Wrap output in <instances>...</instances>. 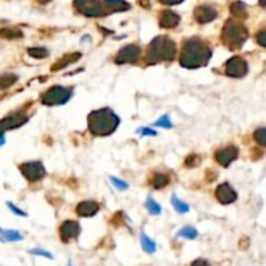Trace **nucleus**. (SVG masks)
Listing matches in <instances>:
<instances>
[{
    "label": "nucleus",
    "mask_w": 266,
    "mask_h": 266,
    "mask_svg": "<svg viewBox=\"0 0 266 266\" xmlns=\"http://www.w3.org/2000/svg\"><path fill=\"white\" fill-rule=\"evenodd\" d=\"M0 35H4V37L8 38V39H12V38H19V37H21L23 34H21V31H20V30L4 29L3 31L0 33Z\"/></svg>",
    "instance_id": "nucleus-30"
},
{
    "label": "nucleus",
    "mask_w": 266,
    "mask_h": 266,
    "mask_svg": "<svg viewBox=\"0 0 266 266\" xmlns=\"http://www.w3.org/2000/svg\"><path fill=\"white\" fill-rule=\"evenodd\" d=\"M195 17L200 24H207L215 20L217 17V13L211 7H199L195 12Z\"/></svg>",
    "instance_id": "nucleus-14"
},
{
    "label": "nucleus",
    "mask_w": 266,
    "mask_h": 266,
    "mask_svg": "<svg viewBox=\"0 0 266 266\" xmlns=\"http://www.w3.org/2000/svg\"><path fill=\"white\" fill-rule=\"evenodd\" d=\"M160 1H163L164 4H178L181 3L182 0H160Z\"/></svg>",
    "instance_id": "nucleus-38"
},
{
    "label": "nucleus",
    "mask_w": 266,
    "mask_h": 266,
    "mask_svg": "<svg viewBox=\"0 0 266 266\" xmlns=\"http://www.w3.org/2000/svg\"><path fill=\"white\" fill-rule=\"evenodd\" d=\"M29 55L35 57V59H43V57L48 55V52H47L46 48H30Z\"/></svg>",
    "instance_id": "nucleus-29"
},
{
    "label": "nucleus",
    "mask_w": 266,
    "mask_h": 266,
    "mask_svg": "<svg viewBox=\"0 0 266 266\" xmlns=\"http://www.w3.org/2000/svg\"><path fill=\"white\" fill-rule=\"evenodd\" d=\"M141 244L142 248H143V251H145V253H148V255L155 253L156 249H157V244H156V242L148 237L145 231H142L141 233Z\"/></svg>",
    "instance_id": "nucleus-18"
},
{
    "label": "nucleus",
    "mask_w": 266,
    "mask_h": 266,
    "mask_svg": "<svg viewBox=\"0 0 266 266\" xmlns=\"http://www.w3.org/2000/svg\"><path fill=\"white\" fill-rule=\"evenodd\" d=\"M247 64L241 57H233L229 63L226 64V73L231 77H243L247 73Z\"/></svg>",
    "instance_id": "nucleus-9"
},
{
    "label": "nucleus",
    "mask_w": 266,
    "mask_h": 266,
    "mask_svg": "<svg viewBox=\"0 0 266 266\" xmlns=\"http://www.w3.org/2000/svg\"><path fill=\"white\" fill-rule=\"evenodd\" d=\"M81 233L79 223L75 221H65L60 226V238L63 243H69L73 239H77Z\"/></svg>",
    "instance_id": "nucleus-7"
},
{
    "label": "nucleus",
    "mask_w": 266,
    "mask_h": 266,
    "mask_svg": "<svg viewBox=\"0 0 266 266\" xmlns=\"http://www.w3.org/2000/svg\"><path fill=\"white\" fill-rule=\"evenodd\" d=\"M24 241V235L17 230H4L0 229V242L9 243V242Z\"/></svg>",
    "instance_id": "nucleus-17"
},
{
    "label": "nucleus",
    "mask_w": 266,
    "mask_h": 266,
    "mask_svg": "<svg viewBox=\"0 0 266 266\" xmlns=\"http://www.w3.org/2000/svg\"><path fill=\"white\" fill-rule=\"evenodd\" d=\"M8 207H9V209H11L12 212H13V213H15V215H17V216H20V217H26V213L24 211H21V209H20V208H17V207H15V205H13V204L11 203V201H8Z\"/></svg>",
    "instance_id": "nucleus-35"
},
{
    "label": "nucleus",
    "mask_w": 266,
    "mask_h": 266,
    "mask_svg": "<svg viewBox=\"0 0 266 266\" xmlns=\"http://www.w3.org/2000/svg\"><path fill=\"white\" fill-rule=\"evenodd\" d=\"M170 203H171L173 208L175 209V212L179 213V215H185V213H189L190 212L189 204L185 203V201H182L177 195H171V197H170Z\"/></svg>",
    "instance_id": "nucleus-19"
},
{
    "label": "nucleus",
    "mask_w": 266,
    "mask_h": 266,
    "mask_svg": "<svg viewBox=\"0 0 266 266\" xmlns=\"http://www.w3.org/2000/svg\"><path fill=\"white\" fill-rule=\"evenodd\" d=\"M21 171L29 181H39L45 177L46 170L41 163H25L21 165Z\"/></svg>",
    "instance_id": "nucleus-8"
},
{
    "label": "nucleus",
    "mask_w": 266,
    "mask_h": 266,
    "mask_svg": "<svg viewBox=\"0 0 266 266\" xmlns=\"http://www.w3.org/2000/svg\"><path fill=\"white\" fill-rule=\"evenodd\" d=\"M67 266H73V265H72V264L71 263H69V264H68V265Z\"/></svg>",
    "instance_id": "nucleus-39"
},
{
    "label": "nucleus",
    "mask_w": 266,
    "mask_h": 266,
    "mask_svg": "<svg viewBox=\"0 0 266 266\" xmlns=\"http://www.w3.org/2000/svg\"><path fill=\"white\" fill-rule=\"evenodd\" d=\"M26 120L27 119H26L25 115H15L0 122V138H1V135H3L4 130L15 129V127H17V126L25 123Z\"/></svg>",
    "instance_id": "nucleus-13"
},
{
    "label": "nucleus",
    "mask_w": 266,
    "mask_h": 266,
    "mask_svg": "<svg viewBox=\"0 0 266 266\" xmlns=\"http://www.w3.org/2000/svg\"><path fill=\"white\" fill-rule=\"evenodd\" d=\"M216 196L219 200V203L222 204H230L235 201L237 199V193L234 191L233 187L229 183H222L221 186H218L217 191H216Z\"/></svg>",
    "instance_id": "nucleus-12"
},
{
    "label": "nucleus",
    "mask_w": 266,
    "mask_h": 266,
    "mask_svg": "<svg viewBox=\"0 0 266 266\" xmlns=\"http://www.w3.org/2000/svg\"><path fill=\"white\" fill-rule=\"evenodd\" d=\"M109 179H111L112 183H113V186H115L116 189L120 190V191H125V190L129 189L127 182L122 181V179H119V178H116V177H111Z\"/></svg>",
    "instance_id": "nucleus-28"
},
{
    "label": "nucleus",
    "mask_w": 266,
    "mask_h": 266,
    "mask_svg": "<svg viewBox=\"0 0 266 266\" xmlns=\"http://www.w3.org/2000/svg\"><path fill=\"white\" fill-rule=\"evenodd\" d=\"M200 161L199 156L196 155H191L190 157H187V160H186V165L187 167H195V165H197Z\"/></svg>",
    "instance_id": "nucleus-34"
},
{
    "label": "nucleus",
    "mask_w": 266,
    "mask_h": 266,
    "mask_svg": "<svg viewBox=\"0 0 266 266\" xmlns=\"http://www.w3.org/2000/svg\"><path fill=\"white\" fill-rule=\"evenodd\" d=\"M179 23V17H178L174 12L171 11H165L160 15V25L163 27H175Z\"/></svg>",
    "instance_id": "nucleus-16"
},
{
    "label": "nucleus",
    "mask_w": 266,
    "mask_h": 266,
    "mask_svg": "<svg viewBox=\"0 0 266 266\" xmlns=\"http://www.w3.org/2000/svg\"><path fill=\"white\" fill-rule=\"evenodd\" d=\"M138 133L141 134L142 137H156L157 135L156 130L149 129V127H142V129L138 130Z\"/></svg>",
    "instance_id": "nucleus-33"
},
{
    "label": "nucleus",
    "mask_w": 266,
    "mask_h": 266,
    "mask_svg": "<svg viewBox=\"0 0 266 266\" xmlns=\"http://www.w3.org/2000/svg\"><path fill=\"white\" fill-rule=\"evenodd\" d=\"M75 7L83 15L90 16V17L103 15V8H101L100 0H75Z\"/></svg>",
    "instance_id": "nucleus-6"
},
{
    "label": "nucleus",
    "mask_w": 266,
    "mask_h": 266,
    "mask_svg": "<svg viewBox=\"0 0 266 266\" xmlns=\"http://www.w3.org/2000/svg\"><path fill=\"white\" fill-rule=\"evenodd\" d=\"M266 130L265 129H259L255 131V139L257 142H259L261 145H266Z\"/></svg>",
    "instance_id": "nucleus-32"
},
{
    "label": "nucleus",
    "mask_w": 266,
    "mask_h": 266,
    "mask_svg": "<svg viewBox=\"0 0 266 266\" xmlns=\"http://www.w3.org/2000/svg\"><path fill=\"white\" fill-rule=\"evenodd\" d=\"M29 253L34 256H41V257H45V259L53 260V255H52L51 252L46 251L43 248H33V249H30Z\"/></svg>",
    "instance_id": "nucleus-26"
},
{
    "label": "nucleus",
    "mask_w": 266,
    "mask_h": 266,
    "mask_svg": "<svg viewBox=\"0 0 266 266\" xmlns=\"http://www.w3.org/2000/svg\"><path fill=\"white\" fill-rule=\"evenodd\" d=\"M212 56L211 49L207 45L197 38H193L185 43L183 52H182L181 64L185 68L195 69V68L203 67L209 61Z\"/></svg>",
    "instance_id": "nucleus-1"
},
{
    "label": "nucleus",
    "mask_w": 266,
    "mask_h": 266,
    "mask_svg": "<svg viewBox=\"0 0 266 266\" xmlns=\"http://www.w3.org/2000/svg\"><path fill=\"white\" fill-rule=\"evenodd\" d=\"M238 148L234 147V145H230V147H226L223 149H219V151L216 153V160L218 163L223 165V167H227L230 164L233 163L234 160L238 157Z\"/></svg>",
    "instance_id": "nucleus-11"
},
{
    "label": "nucleus",
    "mask_w": 266,
    "mask_h": 266,
    "mask_svg": "<svg viewBox=\"0 0 266 266\" xmlns=\"http://www.w3.org/2000/svg\"><path fill=\"white\" fill-rule=\"evenodd\" d=\"M153 125L157 126V127H163V129H171L173 123H171V121H170L169 116L164 115L163 117H160V119L153 123Z\"/></svg>",
    "instance_id": "nucleus-27"
},
{
    "label": "nucleus",
    "mask_w": 266,
    "mask_h": 266,
    "mask_svg": "<svg viewBox=\"0 0 266 266\" xmlns=\"http://www.w3.org/2000/svg\"><path fill=\"white\" fill-rule=\"evenodd\" d=\"M120 119L109 109H100L89 116V129L97 135H107L115 131Z\"/></svg>",
    "instance_id": "nucleus-2"
},
{
    "label": "nucleus",
    "mask_w": 266,
    "mask_h": 266,
    "mask_svg": "<svg viewBox=\"0 0 266 266\" xmlns=\"http://www.w3.org/2000/svg\"><path fill=\"white\" fill-rule=\"evenodd\" d=\"M175 55V45L167 37L156 38L149 45L147 52V60L149 63L157 61H169Z\"/></svg>",
    "instance_id": "nucleus-3"
},
{
    "label": "nucleus",
    "mask_w": 266,
    "mask_h": 266,
    "mask_svg": "<svg viewBox=\"0 0 266 266\" xmlns=\"http://www.w3.org/2000/svg\"><path fill=\"white\" fill-rule=\"evenodd\" d=\"M104 8H107L108 11L116 12V11H125L129 8L123 0H105L104 1Z\"/></svg>",
    "instance_id": "nucleus-20"
},
{
    "label": "nucleus",
    "mask_w": 266,
    "mask_h": 266,
    "mask_svg": "<svg viewBox=\"0 0 266 266\" xmlns=\"http://www.w3.org/2000/svg\"><path fill=\"white\" fill-rule=\"evenodd\" d=\"M99 211V204L95 201H83L77 207V213L82 217H93Z\"/></svg>",
    "instance_id": "nucleus-15"
},
{
    "label": "nucleus",
    "mask_w": 266,
    "mask_h": 266,
    "mask_svg": "<svg viewBox=\"0 0 266 266\" xmlns=\"http://www.w3.org/2000/svg\"><path fill=\"white\" fill-rule=\"evenodd\" d=\"M145 208H147L148 213L152 216H159L160 213L163 212L161 205H160L153 197H151V196H148L147 200H145Z\"/></svg>",
    "instance_id": "nucleus-22"
},
{
    "label": "nucleus",
    "mask_w": 266,
    "mask_h": 266,
    "mask_svg": "<svg viewBox=\"0 0 266 266\" xmlns=\"http://www.w3.org/2000/svg\"><path fill=\"white\" fill-rule=\"evenodd\" d=\"M197 235H199V233H197V230H196L195 227H193V226H186V227H183V229H181L178 231L175 237L183 238V239H189V241H193V239L197 238Z\"/></svg>",
    "instance_id": "nucleus-21"
},
{
    "label": "nucleus",
    "mask_w": 266,
    "mask_h": 266,
    "mask_svg": "<svg viewBox=\"0 0 266 266\" xmlns=\"http://www.w3.org/2000/svg\"><path fill=\"white\" fill-rule=\"evenodd\" d=\"M78 57H81V53H72V55L67 56L65 57V61H63V60H59V63H56L53 67H52V71L56 72L57 69H61V68H65L68 65V64H72L74 63L75 60L78 59Z\"/></svg>",
    "instance_id": "nucleus-24"
},
{
    "label": "nucleus",
    "mask_w": 266,
    "mask_h": 266,
    "mask_svg": "<svg viewBox=\"0 0 266 266\" xmlns=\"http://www.w3.org/2000/svg\"><path fill=\"white\" fill-rule=\"evenodd\" d=\"M257 42H259L260 45L263 46V47H265V31H261V33L259 34V37H257Z\"/></svg>",
    "instance_id": "nucleus-37"
},
{
    "label": "nucleus",
    "mask_w": 266,
    "mask_h": 266,
    "mask_svg": "<svg viewBox=\"0 0 266 266\" xmlns=\"http://www.w3.org/2000/svg\"><path fill=\"white\" fill-rule=\"evenodd\" d=\"M231 11L235 16H247V12H245V7H244V4L242 3H235L231 8Z\"/></svg>",
    "instance_id": "nucleus-31"
},
{
    "label": "nucleus",
    "mask_w": 266,
    "mask_h": 266,
    "mask_svg": "<svg viewBox=\"0 0 266 266\" xmlns=\"http://www.w3.org/2000/svg\"><path fill=\"white\" fill-rule=\"evenodd\" d=\"M139 55H141V48L138 46H126L125 48H122L119 52L116 61L121 64L131 63V61H137Z\"/></svg>",
    "instance_id": "nucleus-10"
},
{
    "label": "nucleus",
    "mask_w": 266,
    "mask_h": 266,
    "mask_svg": "<svg viewBox=\"0 0 266 266\" xmlns=\"http://www.w3.org/2000/svg\"><path fill=\"white\" fill-rule=\"evenodd\" d=\"M169 181H170L169 175H167V174L164 173H157L155 174L152 183H153V187H155V189H163V187H165V186L169 183Z\"/></svg>",
    "instance_id": "nucleus-23"
},
{
    "label": "nucleus",
    "mask_w": 266,
    "mask_h": 266,
    "mask_svg": "<svg viewBox=\"0 0 266 266\" xmlns=\"http://www.w3.org/2000/svg\"><path fill=\"white\" fill-rule=\"evenodd\" d=\"M69 97H71L69 90L61 87V86H56L43 95L42 101L43 104H48V105H57V104L67 103Z\"/></svg>",
    "instance_id": "nucleus-5"
},
{
    "label": "nucleus",
    "mask_w": 266,
    "mask_h": 266,
    "mask_svg": "<svg viewBox=\"0 0 266 266\" xmlns=\"http://www.w3.org/2000/svg\"><path fill=\"white\" fill-rule=\"evenodd\" d=\"M17 77L13 74H4L3 77H0V89H7L16 82Z\"/></svg>",
    "instance_id": "nucleus-25"
},
{
    "label": "nucleus",
    "mask_w": 266,
    "mask_h": 266,
    "mask_svg": "<svg viewBox=\"0 0 266 266\" xmlns=\"http://www.w3.org/2000/svg\"><path fill=\"white\" fill-rule=\"evenodd\" d=\"M191 266H212L211 263L205 259H196L191 263Z\"/></svg>",
    "instance_id": "nucleus-36"
},
{
    "label": "nucleus",
    "mask_w": 266,
    "mask_h": 266,
    "mask_svg": "<svg viewBox=\"0 0 266 266\" xmlns=\"http://www.w3.org/2000/svg\"><path fill=\"white\" fill-rule=\"evenodd\" d=\"M245 39H247V30L243 26L233 21L227 23L223 30V43L231 48H237L243 45Z\"/></svg>",
    "instance_id": "nucleus-4"
}]
</instances>
